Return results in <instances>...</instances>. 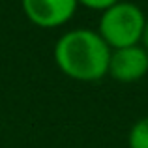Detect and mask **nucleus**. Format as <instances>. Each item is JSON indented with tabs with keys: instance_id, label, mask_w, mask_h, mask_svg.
Instances as JSON below:
<instances>
[{
	"instance_id": "1",
	"label": "nucleus",
	"mask_w": 148,
	"mask_h": 148,
	"mask_svg": "<svg viewBox=\"0 0 148 148\" xmlns=\"http://www.w3.org/2000/svg\"><path fill=\"white\" fill-rule=\"evenodd\" d=\"M54 62L64 75L81 83H94L109 75L111 47L98 30L75 28L62 34L54 43Z\"/></svg>"
},
{
	"instance_id": "2",
	"label": "nucleus",
	"mask_w": 148,
	"mask_h": 148,
	"mask_svg": "<svg viewBox=\"0 0 148 148\" xmlns=\"http://www.w3.org/2000/svg\"><path fill=\"white\" fill-rule=\"evenodd\" d=\"M145 23L146 15L137 4L120 0L118 4L101 13L98 34L111 47V51L133 47V45H141Z\"/></svg>"
},
{
	"instance_id": "3",
	"label": "nucleus",
	"mask_w": 148,
	"mask_h": 148,
	"mask_svg": "<svg viewBox=\"0 0 148 148\" xmlns=\"http://www.w3.org/2000/svg\"><path fill=\"white\" fill-rule=\"evenodd\" d=\"M23 11L32 25L40 28L62 26L75 15L77 0H21Z\"/></svg>"
},
{
	"instance_id": "4",
	"label": "nucleus",
	"mask_w": 148,
	"mask_h": 148,
	"mask_svg": "<svg viewBox=\"0 0 148 148\" xmlns=\"http://www.w3.org/2000/svg\"><path fill=\"white\" fill-rule=\"evenodd\" d=\"M148 73V53L141 45L111 51L109 75L118 83H137Z\"/></svg>"
},
{
	"instance_id": "5",
	"label": "nucleus",
	"mask_w": 148,
	"mask_h": 148,
	"mask_svg": "<svg viewBox=\"0 0 148 148\" xmlns=\"http://www.w3.org/2000/svg\"><path fill=\"white\" fill-rule=\"evenodd\" d=\"M130 148H148V116H143L131 126L127 133Z\"/></svg>"
},
{
	"instance_id": "6",
	"label": "nucleus",
	"mask_w": 148,
	"mask_h": 148,
	"mask_svg": "<svg viewBox=\"0 0 148 148\" xmlns=\"http://www.w3.org/2000/svg\"><path fill=\"white\" fill-rule=\"evenodd\" d=\"M77 2H79V6H84V8H88V10H96V11H101V13H103L105 10L112 8L114 4H118L120 0H77Z\"/></svg>"
},
{
	"instance_id": "7",
	"label": "nucleus",
	"mask_w": 148,
	"mask_h": 148,
	"mask_svg": "<svg viewBox=\"0 0 148 148\" xmlns=\"http://www.w3.org/2000/svg\"><path fill=\"white\" fill-rule=\"evenodd\" d=\"M141 47L148 53V19L145 23V30H143V36H141Z\"/></svg>"
}]
</instances>
